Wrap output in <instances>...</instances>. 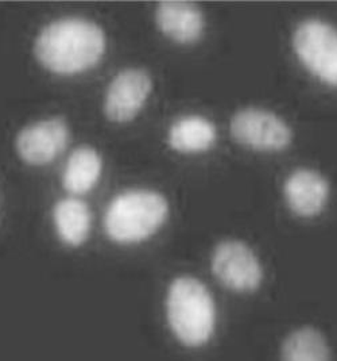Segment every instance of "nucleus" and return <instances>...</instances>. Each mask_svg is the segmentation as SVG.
Instances as JSON below:
<instances>
[{
    "instance_id": "obj_1",
    "label": "nucleus",
    "mask_w": 337,
    "mask_h": 361,
    "mask_svg": "<svg viewBox=\"0 0 337 361\" xmlns=\"http://www.w3.org/2000/svg\"><path fill=\"white\" fill-rule=\"evenodd\" d=\"M35 56L50 72L75 75L96 66L106 51V35L92 20L64 18L48 25L35 41Z\"/></svg>"
},
{
    "instance_id": "obj_2",
    "label": "nucleus",
    "mask_w": 337,
    "mask_h": 361,
    "mask_svg": "<svg viewBox=\"0 0 337 361\" xmlns=\"http://www.w3.org/2000/svg\"><path fill=\"white\" fill-rule=\"evenodd\" d=\"M169 214L167 200L151 190H129L110 203L104 226L119 244H136L161 228Z\"/></svg>"
},
{
    "instance_id": "obj_3",
    "label": "nucleus",
    "mask_w": 337,
    "mask_h": 361,
    "mask_svg": "<svg viewBox=\"0 0 337 361\" xmlns=\"http://www.w3.org/2000/svg\"><path fill=\"white\" fill-rule=\"evenodd\" d=\"M166 309L169 325L182 344L200 346L213 334L215 302L200 280L189 276L174 280L167 293Z\"/></svg>"
},
{
    "instance_id": "obj_4",
    "label": "nucleus",
    "mask_w": 337,
    "mask_h": 361,
    "mask_svg": "<svg viewBox=\"0 0 337 361\" xmlns=\"http://www.w3.org/2000/svg\"><path fill=\"white\" fill-rule=\"evenodd\" d=\"M293 47L306 69L337 87V29L319 19H307L297 26Z\"/></svg>"
},
{
    "instance_id": "obj_5",
    "label": "nucleus",
    "mask_w": 337,
    "mask_h": 361,
    "mask_svg": "<svg viewBox=\"0 0 337 361\" xmlns=\"http://www.w3.org/2000/svg\"><path fill=\"white\" fill-rule=\"evenodd\" d=\"M212 271L227 288L238 293L255 291L263 279L262 265L255 253L236 240H227L215 247Z\"/></svg>"
},
{
    "instance_id": "obj_6",
    "label": "nucleus",
    "mask_w": 337,
    "mask_h": 361,
    "mask_svg": "<svg viewBox=\"0 0 337 361\" xmlns=\"http://www.w3.org/2000/svg\"><path fill=\"white\" fill-rule=\"evenodd\" d=\"M234 138L244 147L275 152L289 147L291 130L278 115L262 109H244L231 121Z\"/></svg>"
},
{
    "instance_id": "obj_7",
    "label": "nucleus",
    "mask_w": 337,
    "mask_h": 361,
    "mask_svg": "<svg viewBox=\"0 0 337 361\" xmlns=\"http://www.w3.org/2000/svg\"><path fill=\"white\" fill-rule=\"evenodd\" d=\"M69 138L70 130L64 119L49 118L22 129L16 137V150L27 164H49L64 152Z\"/></svg>"
},
{
    "instance_id": "obj_8",
    "label": "nucleus",
    "mask_w": 337,
    "mask_h": 361,
    "mask_svg": "<svg viewBox=\"0 0 337 361\" xmlns=\"http://www.w3.org/2000/svg\"><path fill=\"white\" fill-rule=\"evenodd\" d=\"M151 88V78L144 69L129 68L120 72L107 90L104 102L107 118L117 123L134 119L145 106Z\"/></svg>"
},
{
    "instance_id": "obj_9",
    "label": "nucleus",
    "mask_w": 337,
    "mask_h": 361,
    "mask_svg": "<svg viewBox=\"0 0 337 361\" xmlns=\"http://www.w3.org/2000/svg\"><path fill=\"white\" fill-rule=\"evenodd\" d=\"M284 195L293 213L314 216L322 212L329 197V185L313 169H297L290 173L284 185Z\"/></svg>"
},
{
    "instance_id": "obj_10",
    "label": "nucleus",
    "mask_w": 337,
    "mask_h": 361,
    "mask_svg": "<svg viewBox=\"0 0 337 361\" xmlns=\"http://www.w3.org/2000/svg\"><path fill=\"white\" fill-rule=\"evenodd\" d=\"M162 33L179 44H192L203 35L205 20L201 10L188 1H165L155 13Z\"/></svg>"
},
{
    "instance_id": "obj_11",
    "label": "nucleus",
    "mask_w": 337,
    "mask_h": 361,
    "mask_svg": "<svg viewBox=\"0 0 337 361\" xmlns=\"http://www.w3.org/2000/svg\"><path fill=\"white\" fill-rule=\"evenodd\" d=\"M53 219L60 238L66 245L80 247L91 233L92 213L80 197L61 199L54 207Z\"/></svg>"
},
{
    "instance_id": "obj_12",
    "label": "nucleus",
    "mask_w": 337,
    "mask_h": 361,
    "mask_svg": "<svg viewBox=\"0 0 337 361\" xmlns=\"http://www.w3.org/2000/svg\"><path fill=\"white\" fill-rule=\"evenodd\" d=\"M217 132L204 116L186 115L178 118L169 130V144L179 153H201L215 145Z\"/></svg>"
},
{
    "instance_id": "obj_13",
    "label": "nucleus",
    "mask_w": 337,
    "mask_h": 361,
    "mask_svg": "<svg viewBox=\"0 0 337 361\" xmlns=\"http://www.w3.org/2000/svg\"><path fill=\"white\" fill-rule=\"evenodd\" d=\"M103 161L96 149L81 147L69 156L65 165L63 184L73 195H82L91 191L101 176Z\"/></svg>"
},
{
    "instance_id": "obj_14",
    "label": "nucleus",
    "mask_w": 337,
    "mask_h": 361,
    "mask_svg": "<svg viewBox=\"0 0 337 361\" xmlns=\"http://www.w3.org/2000/svg\"><path fill=\"white\" fill-rule=\"evenodd\" d=\"M281 361H331V349L317 329L291 331L282 344Z\"/></svg>"
}]
</instances>
